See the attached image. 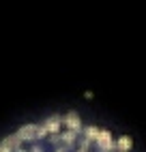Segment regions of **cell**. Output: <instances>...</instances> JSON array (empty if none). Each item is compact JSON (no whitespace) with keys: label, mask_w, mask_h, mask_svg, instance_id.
<instances>
[{"label":"cell","mask_w":146,"mask_h":152,"mask_svg":"<svg viewBox=\"0 0 146 152\" xmlns=\"http://www.w3.org/2000/svg\"><path fill=\"white\" fill-rule=\"evenodd\" d=\"M30 152H43V148H41V146H37V144H35V146H32V150H30Z\"/></svg>","instance_id":"9c48e42d"},{"label":"cell","mask_w":146,"mask_h":152,"mask_svg":"<svg viewBox=\"0 0 146 152\" xmlns=\"http://www.w3.org/2000/svg\"><path fill=\"white\" fill-rule=\"evenodd\" d=\"M129 148H131V139H129V137H120V139L116 141V150H118V152H127Z\"/></svg>","instance_id":"8992f818"},{"label":"cell","mask_w":146,"mask_h":152,"mask_svg":"<svg viewBox=\"0 0 146 152\" xmlns=\"http://www.w3.org/2000/svg\"><path fill=\"white\" fill-rule=\"evenodd\" d=\"M75 152H88V150H86V148H77Z\"/></svg>","instance_id":"8fae6325"},{"label":"cell","mask_w":146,"mask_h":152,"mask_svg":"<svg viewBox=\"0 0 146 152\" xmlns=\"http://www.w3.org/2000/svg\"><path fill=\"white\" fill-rule=\"evenodd\" d=\"M97 152H103V150H97Z\"/></svg>","instance_id":"7c38bea8"},{"label":"cell","mask_w":146,"mask_h":152,"mask_svg":"<svg viewBox=\"0 0 146 152\" xmlns=\"http://www.w3.org/2000/svg\"><path fill=\"white\" fill-rule=\"evenodd\" d=\"M82 133H84V137H86V139L95 141V139H97V135H99V129H95V126H88V129H84V131H82Z\"/></svg>","instance_id":"52a82bcc"},{"label":"cell","mask_w":146,"mask_h":152,"mask_svg":"<svg viewBox=\"0 0 146 152\" xmlns=\"http://www.w3.org/2000/svg\"><path fill=\"white\" fill-rule=\"evenodd\" d=\"M75 144H77L80 148H86V150H88L92 141H90V139H86V137H77V141H75Z\"/></svg>","instance_id":"ba28073f"},{"label":"cell","mask_w":146,"mask_h":152,"mask_svg":"<svg viewBox=\"0 0 146 152\" xmlns=\"http://www.w3.org/2000/svg\"><path fill=\"white\" fill-rule=\"evenodd\" d=\"M62 124H65L69 131H75V133H82V122H80V116L75 114V111H69V114L62 118Z\"/></svg>","instance_id":"7a4b0ae2"},{"label":"cell","mask_w":146,"mask_h":152,"mask_svg":"<svg viewBox=\"0 0 146 152\" xmlns=\"http://www.w3.org/2000/svg\"><path fill=\"white\" fill-rule=\"evenodd\" d=\"M56 152H69V148H65V146H58V148H56Z\"/></svg>","instance_id":"30bf717a"},{"label":"cell","mask_w":146,"mask_h":152,"mask_svg":"<svg viewBox=\"0 0 146 152\" xmlns=\"http://www.w3.org/2000/svg\"><path fill=\"white\" fill-rule=\"evenodd\" d=\"M19 144H22V139H19L17 135H11V137H7V139L2 141V146H4V148H9L11 152H13V150H17V148H19Z\"/></svg>","instance_id":"5b68a950"},{"label":"cell","mask_w":146,"mask_h":152,"mask_svg":"<svg viewBox=\"0 0 146 152\" xmlns=\"http://www.w3.org/2000/svg\"><path fill=\"white\" fill-rule=\"evenodd\" d=\"M95 146H97V150L112 152V150H116V141H112L110 131H99V135H97V139H95Z\"/></svg>","instance_id":"6da1fadb"},{"label":"cell","mask_w":146,"mask_h":152,"mask_svg":"<svg viewBox=\"0 0 146 152\" xmlns=\"http://www.w3.org/2000/svg\"><path fill=\"white\" fill-rule=\"evenodd\" d=\"M60 124H62V118H60V116H49L45 122H43V126L47 129V133H52V135H56V133H58Z\"/></svg>","instance_id":"277c9868"},{"label":"cell","mask_w":146,"mask_h":152,"mask_svg":"<svg viewBox=\"0 0 146 152\" xmlns=\"http://www.w3.org/2000/svg\"><path fill=\"white\" fill-rule=\"evenodd\" d=\"M37 131H39V124H26L17 131V137L22 139V141H35L37 139Z\"/></svg>","instance_id":"3957f363"}]
</instances>
